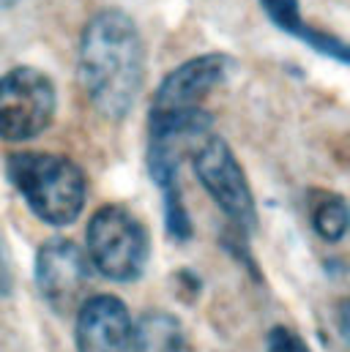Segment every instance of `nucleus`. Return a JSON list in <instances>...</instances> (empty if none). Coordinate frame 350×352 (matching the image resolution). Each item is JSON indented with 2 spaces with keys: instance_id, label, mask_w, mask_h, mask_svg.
Wrapping results in <instances>:
<instances>
[{
  "instance_id": "1",
  "label": "nucleus",
  "mask_w": 350,
  "mask_h": 352,
  "mask_svg": "<svg viewBox=\"0 0 350 352\" xmlns=\"http://www.w3.org/2000/svg\"><path fill=\"white\" fill-rule=\"evenodd\" d=\"M80 85L93 109L107 120H123L145 85V41L137 22L121 8L93 14L77 52Z\"/></svg>"
},
{
  "instance_id": "2",
  "label": "nucleus",
  "mask_w": 350,
  "mask_h": 352,
  "mask_svg": "<svg viewBox=\"0 0 350 352\" xmlns=\"http://www.w3.org/2000/svg\"><path fill=\"white\" fill-rule=\"evenodd\" d=\"M211 134V115L197 109L148 118V173L165 199V224L175 241L192 238V221L181 197V164Z\"/></svg>"
},
{
  "instance_id": "3",
  "label": "nucleus",
  "mask_w": 350,
  "mask_h": 352,
  "mask_svg": "<svg viewBox=\"0 0 350 352\" xmlns=\"http://www.w3.org/2000/svg\"><path fill=\"white\" fill-rule=\"evenodd\" d=\"M6 173L39 221L72 227L83 216L88 180L72 159L58 153H14Z\"/></svg>"
},
{
  "instance_id": "4",
  "label": "nucleus",
  "mask_w": 350,
  "mask_h": 352,
  "mask_svg": "<svg viewBox=\"0 0 350 352\" xmlns=\"http://www.w3.org/2000/svg\"><path fill=\"white\" fill-rule=\"evenodd\" d=\"M85 257L99 276L115 284H132L151 260L148 230L123 205H104L88 221Z\"/></svg>"
},
{
  "instance_id": "5",
  "label": "nucleus",
  "mask_w": 350,
  "mask_h": 352,
  "mask_svg": "<svg viewBox=\"0 0 350 352\" xmlns=\"http://www.w3.org/2000/svg\"><path fill=\"white\" fill-rule=\"evenodd\" d=\"M55 112L58 90L41 69L17 66L0 77V140H36L52 126Z\"/></svg>"
},
{
  "instance_id": "6",
  "label": "nucleus",
  "mask_w": 350,
  "mask_h": 352,
  "mask_svg": "<svg viewBox=\"0 0 350 352\" xmlns=\"http://www.w3.org/2000/svg\"><path fill=\"white\" fill-rule=\"evenodd\" d=\"M189 159L194 164L197 180L203 183L214 205L238 227V232H255L258 227L255 194L227 140L219 134H208Z\"/></svg>"
},
{
  "instance_id": "7",
  "label": "nucleus",
  "mask_w": 350,
  "mask_h": 352,
  "mask_svg": "<svg viewBox=\"0 0 350 352\" xmlns=\"http://www.w3.org/2000/svg\"><path fill=\"white\" fill-rule=\"evenodd\" d=\"M36 287L41 300L61 317L77 314L85 303L93 267L85 252L66 238H50L36 252Z\"/></svg>"
},
{
  "instance_id": "8",
  "label": "nucleus",
  "mask_w": 350,
  "mask_h": 352,
  "mask_svg": "<svg viewBox=\"0 0 350 352\" xmlns=\"http://www.w3.org/2000/svg\"><path fill=\"white\" fill-rule=\"evenodd\" d=\"M233 66V58L225 52H205L183 60L159 82L151 98V115L197 109L214 90L227 82Z\"/></svg>"
},
{
  "instance_id": "9",
  "label": "nucleus",
  "mask_w": 350,
  "mask_h": 352,
  "mask_svg": "<svg viewBox=\"0 0 350 352\" xmlns=\"http://www.w3.org/2000/svg\"><path fill=\"white\" fill-rule=\"evenodd\" d=\"M77 352H134V320L115 295H90L77 309Z\"/></svg>"
},
{
  "instance_id": "10",
  "label": "nucleus",
  "mask_w": 350,
  "mask_h": 352,
  "mask_svg": "<svg viewBox=\"0 0 350 352\" xmlns=\"http://www.w3.org/2000/svg\"><path fill=\"white\" fill-rule=\"evenodd\" d=\"M258 3H260L262 11L271 16V22H274L279 30H285V33H290L293 38L309 44V47H312L315 52H320V55H329V58H334V60H340V63H348V47H345V41H340V38H334V36H329V33H320V30L309 28V25L304 22V16H301L298 0H258Z\"/></svg>"
},
{
  "instance_id": "11",
  "label": "nucleus",
  "mask_w": 350,
  "mask_h": 352,
  "mask_svg": "<svg viewBox=\"0 0 350 352\" xmlns=\"http://www.w3.org/2000/svg\"><path fill=\"white\" fill-rule=\"evenodd\" d=\"M134 352H192L183 322L167 311H148L134 322Z\"/></svg>"
},
{
  "instance_id": "12",
  "label": "nucleus",
  "mask_w": 350,
  "mask_h": 352,
  "mask_svg": "<svg viewBox=\"0 0 350 352\" xmlns=\"http://www.w3.org/2000/svg\"><path fill=\"white\" fill-rule=\"evenodd\" d=\"M348 205L340 194H323L312 205V227L326 243H340L348 232Z\"/></svg>"
},
{
  "instance_id": "13",
  "label": "nucleus",
  "mask_w": 350,
  "mask_h": 352,
  "mask_svg": "<svg viewBox=\"0 0 350 352\" xmlns=\"http://www.w3.org/2000/svg\"><path fill=\"white\" fill-rule=\"evenodd\" d=\"M265 352H312L309 344L290 328L285 325H276L268 331V339H265Z\"/></svg>"
},
{
  "instance_id": "14",
  "label": "nucleus",
  "mask_w": 350,
  "mask_h": 352,
  "mask_svg": "<svg viewBox=\"0 0 350 352\" xmlns=\"http://www.w3.org/2000/svg\"><path fill=\"white\" fill-rule=\"evenodd\" d=\"M11 292V270L6 263V254H3V243H0V295H8Z\"/></svg>"
}]
</instances>
